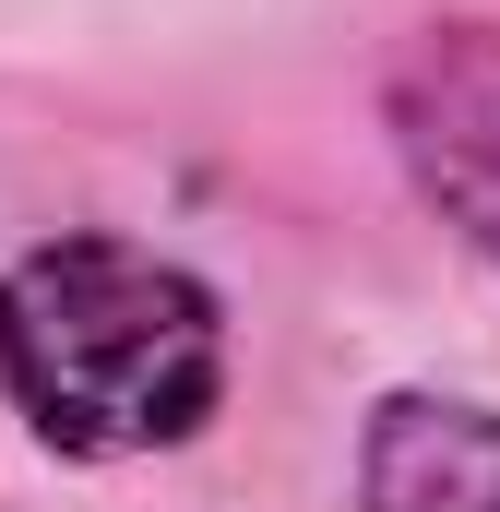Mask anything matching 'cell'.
Segmentation results:
<instances>
[{"label":"cell","mask_w":500,"mask_h":512,"mask_svg":"<svg viewBox=\"0 0 500 512\" xmlns=\"http://www.w3.org/2000/svg\"><path fill=\"white\" fill-rule=\"evenodd\" d=\"M381 120L405 179L429 191V215L500 262V24H429L405 36V60L381 72Z\"/></svg>","instance_id":"cell-2"},{"label":"cell","mask_w":500,"mask_h":512,"mask_svg":"<svg viewBox=\"0 0 500 512\" xmlns=\"http://www.w3.org/2000/svg\"><path fill=\"white\" fill-rule=\"evenodd\" d=\"M0 393L72 465L179 453L227 405V310L143 239H36L0 262Z\"/></svg>","instance_id":"cell-1"},{"label":"cell","mask_w":500,"mask_h":512,"mask_svg":"<svg viewBox=\"0 0 500 512\" xmlns=\"http://www.w3.org/2000/svg\"><path fill=\"white\" fill-rule=\"evenodd\" d=\"M370 512H500V405L465 393H381L358 441Z\"/></svg>","instance_id":"cell-3"}]
</instances>
